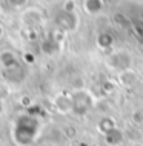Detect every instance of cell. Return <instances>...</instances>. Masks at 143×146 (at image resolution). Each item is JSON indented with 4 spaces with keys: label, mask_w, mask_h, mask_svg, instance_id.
<instances>
[{
    "label": "cell",
    "mask_w": 143,
    "mask_h": 146,
    "mask_svg": "<svg viewBox=\"0 0 143 146\" xmlns=\"http://www.w3.org/2000/svg\"><path fill=\"white\" fill-rule=\"evenodd\" d=\"M137 146H140V145H137Z\"/></svg>",
    "instance_id": "obj_1"
}]
</instances>
